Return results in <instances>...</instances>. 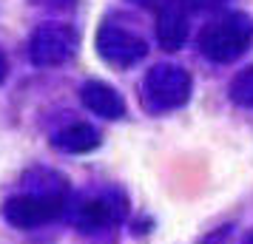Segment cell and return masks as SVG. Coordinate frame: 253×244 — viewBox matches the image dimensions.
<instances>
[{
	"instance_id": "5b68a950",
	"label": "cell",
	"mask_w": 253,
	"mask_h": 244,
	"mask_svg": "<svg viewBox=\"0 0 253 244\" xmlns=\"http://www.w3.org/2000/svg\"><path fill=\"white\" fill-rule=\"evenodd\" d=\"M74 54V35L69 29H40L32 43V57L37 66H57Z\"/></svg>"
},
{
	"instance_id": "3957f363",
	"label": "cell",
	"mask_w": 253,
	"mask_h": 244,
	"mask_svg": "<svg viewBox=\"0 0 253 244\" xmlns=\"http://www.w3.org/2000/svg\"><path fill=\"white\" fill-rule=\"evenodd\" d=\"M145 103L154 111H171L188 103L191 97V74L179 66H154L145 77Z\"/></svg>"
},
{
	"instance_id": "4fadbf2b",
	"label": "cell",
	"mask_w": 253,
	"mask_h": 244,
	"mask_svg": "<svg viewBox=\"0 0 253 244\" xmlns=\"http://www.w3.org/2000/svg\"><path fill=\"white\" fill-rule=\"evenodd\" d=\"M139 3H148V0H139Z\"/></svg>"
},
{
	"instance_id": "52a82bcc",
	"label": "cell",
	"mask_w": 253,
	"mask_h": 244,
	"mask_svg": "<svg viewBox=\"0 0 253 244\" xmlns=\"http://www.w3.org/2000/svg\"><path fill=\"white\" fill-rule=\"evenodd\" d=\"M123 219V208L114 205L111 199H88L77 208V216H74V224L80 227L83 233H100L105 227H111Z\"/></svg>"
},
{
	"instance_id": "7a4b0ae2",
	"label": "cell",
	"mask_w": 253,
	"mask_h": 244,
	"mask_svg": "<svg viewBox=\"0 0 253 244\" xmlns=\"http://www.w3.org/2000/svg\"><path fill=\"white\" fill-rule=\"evenodd\" d=\"M63 210H66L63 193H23L3 205V219L17 230H35L63 216Z\"/></svg>"
},
{
	"instance_id": "ba28073f",
	"label": "cell",
	"mask_w": 253,
	"mask_h": 244,
	"mask_svg": "<svg viewBox=\"0 0 253 244\" xmlns=\"http://www.w3.org/2000/svg\"><path fill=\"white\" fill-rule=\"evenodd\" d=\"M83 103H85V108H91L97 116H105V119H120L126 114L123 97L111 85H105V82H85L83 85Z\"/></svg>"
},
{
	"instance_id": "9c48e42d",
	"label": "cell",
	"mask_w": 253,
	"mask_h": 244,
	"mask_svg": "<svg viewBox=\"0 0 253 244\" xmlns=\"http://www.w3.org/2000/svg\"><path fill=\"white\" fill-rule=\"evenodd\" d=\"M97 145H100V134L91 125H85V122L69 125V128H63L54 137V148H60V151H66V153H88Z\"/></svg>"
},
{
	"instance_id": "8992f818",
	"label": "cell",
	"mask_w": 253,
	"mask_h": 244,
	"mask_svg": "<svg viewBox=\"0 0 253 244\" xmlns=\"http://www.w3.org/2000/svg\"><path fill=\"white\" fill-rule=\"evenodd\" d=\"M188 37V14H185L182 0H171L165 3L157 20V40L165 51H176Z\"/></svg>"
},
{
	"instance_id": "8fae6325",
	"label": "cell",
	"mask_w": 253,
	"mask_h": 244,
	"mask_svg": "<svg viewBox=\"0 0 253 244\" xmlns=\"http://www.w3.org/2000/svg\"><path fill=\"white\" fill-rule=\"evenodd\" d=\"M185 6H191L196 12H211V9H219V6H225L228 0H182Z\"/></svg>"
},
{
	"instance_id": "7c38bea8",
	"label": "cell",
	"mask_w": 253,
	"mask_h": 244,
	"mask_svg": "<svg viewBox=\"0 0 253 244\" xmlns=\"http://www.w3.org/2000/svg\"><path fill=\"white\" fill-rule=\"evenodd\" d=\"M6 77V60H3V54H0V80Z\"/></svg>"
},
{
	"instance_id": "6da1fadb",
	"label": "cell",
	"mask_w": 253,
	"mask_h": 244,
	"mask_svg": "<svg viewBox=\"0 0 253 244\" xmlns=\"http://www.w3.org/2000/svg\"><path fill=\"white\" fill-rule=\"evenodd\" d=\"M251 37H253L251 17L242 12H230L202 29L199 51L213 63H233L236 57L245 54V48L251 46Z\"/></svg>"
},
{
	"instance_id": "30bf717a",
	"label": "cell",
	"mask_w": 253,
	"mask_h": 244,
	"mask_svg": "<svg viewBox=\"0 0 253 244\" xmlns=\"http://www.w3.org/2000/svg\"><path fill=\"white\" fill-rule=\"evenodd\" d=\"M230 97H233V103L253 108V66H248L245 71H239L233 77V82H230Z\"/></svg>"
},
{
	"instance_id": "277c9868",
	"label": "cell",
	"mask_w": 253,
	"mask_h": 244,
	"mask_svg": "<svg viewBox=\"0 0 253 244\" xmlns=\"http://www.w3.org/2000/svg\"><path fill=\"white\" fill-rule=\"evenodd\" d=\"M97 48H100L103 60H108L111 66H134L148 51L137 35H131L120 26H103L97 35Z\"/></svg>"
}]
</instances>
